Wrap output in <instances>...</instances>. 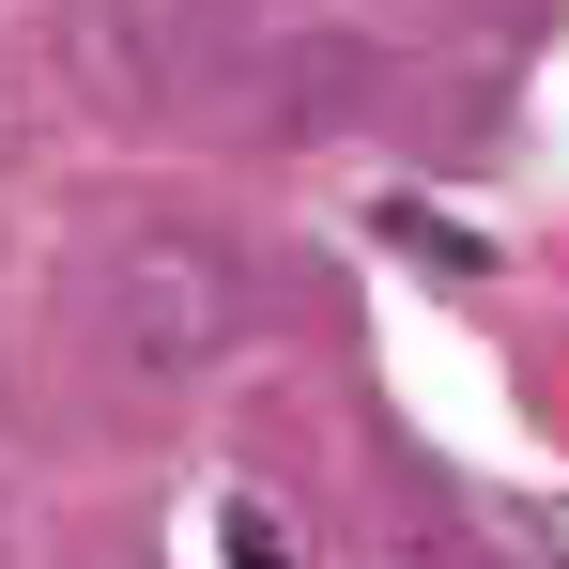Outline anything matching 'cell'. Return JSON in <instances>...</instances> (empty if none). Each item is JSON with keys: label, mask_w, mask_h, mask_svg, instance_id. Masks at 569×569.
<instances>
[{"label": "cell", "mask_w": 569, "mask_h": 569, "mask_svg": "<svg viewBox=\"0 0 569 569\" xmlns=\"http://www.w3.org/2000/svg\"><path fill=\"white\" fill-rule=\"evenodd\" d=\"M247 323V292H231V247H200V231H123L108 247V292H93V339L123 355L139 385H186L216 339Z\"/></svg>", "instance_id": "cell-1"}, {"label": "cell", "mask_w": 569, "mask_h": 569, "mask_svg": "<svg viewBox=\"0 0 569 569\" xmlns=\"http://www.w3.org/2000/svg\"><path fill=\"white\" fill-rule=\"evenodd\" d=\"M555 555H569V508H555Z\"/></svg>", "instance_id": "cell-3"}, {"label": "cell", "mask_w": 569, "mask_h": 569, "mask_svg": "<svg viewBox=\"0 0 569 569\" xmlns=\"http://www.w3.org/2000/svg\"><path fill=\"white\" fill-rule=\"evenodd\" d=\"M216 569H292V523L262 492H216Z\"/></svg>", "instance_id": "cell-2"}]
</instances>
